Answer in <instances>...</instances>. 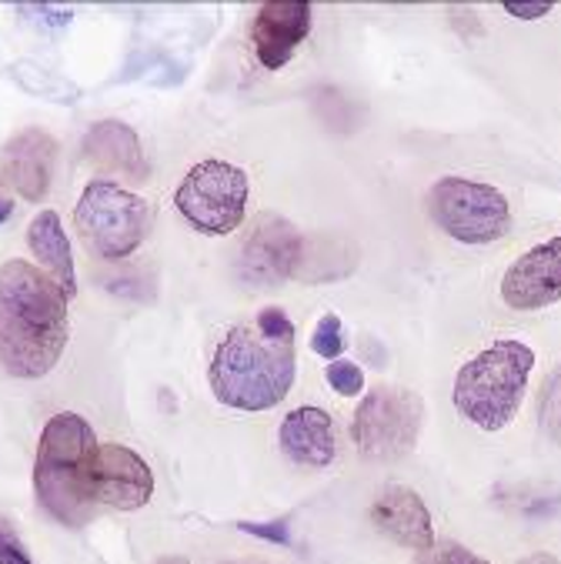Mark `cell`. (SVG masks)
<instances>
[{
    "instance_id": "obj_1",
    "label": "cell",
    "mask_w": 561,
    "mask_h": 564,
    "mask_svg": "<svg viewBox=\"0 0 561 564\" xmlns=\"http://www.w3.org/2000/svg\"><path fill=\"white\" fill-rule=\"evenodd\" d=\"M71 334L67 294L34 264H0V365L14 378H44Z\"/></svg>"
},
{
    "instance_id": "obj_2",
    "label": "cell",
    "mask_w": 561,
    "mask_h": 564,
    "mask_svg": "<svg viewBox=\"0 0 561 564\" xmlns=\"http://www.w3.org/2000/svg\"><path fill=\"white\" fill-rule=\"evenodd\" d=\"M294 384V345L271 341L258 327H235L214 351L211 391L235 411H271Z\"/></svg>"
},
{
    "instance_id": "obj_3",
    "label": "cell",
    "mask_w": 561,
    "mask_h": 564,
    "mask_svg": "<svg viewBox=\"0 0 561 564\" xmlns=\"http://www.w3.org/2000/svg\"><path fill=\"white\" fill-rule=\"evenodd\" d=\"M94 451H97V437L90 424L74 411L54 414L41 431L37 462H34V491L44 511L67 528H80L94 511V495H90Z\"/></svg>"
},
{
    "instance_id": "obj_4",
    "label": "cell",
    "mask_w": 561,
    "mask_h": 564,
    "mask_svg": "<svg viewBox=\"0 0 561 564\" xmlns=\"http://www.w3.org/2000/svg\"><path fill=\"white\" fill-rule=\"evenodd\" d=\"M535 351L521 341H495L478 351L455 378V408L482 431H501L518 414Z\"/></svg>"
},
{
    "instance_id": "obj_5",
    "label": "cell",
    "mask_w": 561,
    "mask_h": 564,
    "mask_svg": "<svg viewBox=\"0 0 561 564\" xmlns=\"http://www.w3.org/2000/svg\"><path fill=\"white\" fill-rule=\"evenodd\" d=\"M151 207L115 181H90L74 207V228L84 248L104 261L134 254L151 231Z\"/></svg>"
},
{
    "instance_id": "obj_6",
    "label": "cell",
    "mask_w": 561,
    "mask_h": 564,
    "mask_svg": "<svg viewBox=\"0 0 561 564\" xmlns=\"http://www.w3.org/2000/svg\"><path fill=\"white\" fill-rule=\"evenodd\" d=\"M428 214L438 228L462 245H492L511 228V207L492 184L468 177H441L431 184Z\"/></svg>"
},
{
    "instance_id": "obj_7",
    "label": "cell",
    "mask_w": 561,
    "mask_h": 564,
    "mask_svg": "<svg viewBox=\"0 0 561 564\" xmlns=\"http://www.w3.org/2000/svg\"><path fill=\"white\" fill-rule=\"evenodd\" d=\"M248 174L228 161H201L174 194V207L201 235L220 238L241 228L248 214Z\"/></svg>"
},
{
    "instance_id": "obj_8",
    "label": "cell",
    "mask_w": 561,
    "mask_h": 564,
    "mask_svg": "<svg viewBox=\"0 0 561 564\" xmlns=\"http://www.w3.org/2000/svg\"><path fill=\"white\" fill-rule=\"evenodd\" d=\"M424 401L408 388H375L352 421V441L371 462H398L418 444Z\"/></svg>"
},
{
    "instance_id": "obj_9",
    "label": "cell",
    "mask_w": 561,
    "mask_h": 564,
    "mask_svg": "<svg viewBox=\"0 0 561 564\" xmlns=\"http://www.w3.org/2000/svg\"><path fill=\"white\" fill-rule=\"evenodd\" d=\"M301 254H304V238L294 231V224L265 214L255 224L251 238L245 241L238 274L251 288H278L281 281L298 278Z\"/></svg>"
},
{
    "instance_id": "obj_10",
    "label": "cell",
    "mask_w": 561,
    "mask_h": 564,
    "mask_svg": "<svg viewBox=\"0 0 561 564\" xmlns=\"http://www.w3.org/2000/svg\"><path fill=\"white\" fill-rule=\"evenodd\" d=\"M90 495L94 505L134 511L151 501L154 475L138 451L125 444H97L90 462Z\"/></svg>"
},
{
    "instance_id": "obj_11",
    "label": "cell",
    "mask_w": 561,
    "mask_h": 564,
    "mask_svg": "<svg viewBox=\"0 0 561 564\" xmlns=\"http://www.w3.org/2000/svg\"><path fill=\"white\" fill-rule=\"evenodd\" d=\"M501 297L515 311H538L561 301V238L521 254L501 278Z\"/></svg>"
},
{
    "instance_id": "obj_12",
    "label": "cell",
    "mask_w": 561,
    "mask_h": 564,
    "mask_svg": "<svg viewBox=\"0 0 561 564\" xmlns=\"http://www.w3.org/2000/svg\"><path fill=\"white\" fill-rule=\"evenodd\" d=\"M311 31V4L301 0H268L258 8L255 24H251V41L255 54L268 70H281L298 44Z\"/></svg>"
},
{
    "instance_id": "obj_13",
    "label": "cell",
    "mask_w": 561,
    "mask_h": 564,
    "mask_svg": "<svg viewBox=\"0 0 561 564\" xmlns=\"http://www.w3.org/2000/svg\"><path fill=\"white\" fill-rule=\"evenodd\" d=\"M57 144L51 134L28 128L14 134L0 151V177H4L24 200H41L51 187Z\"/></svg>"
},
{
    "instance_id": "obj_14",
    "label": "cell",
    "mask_w": 561,
    "mask_h": 564,
    "mask_svg": "<svg viewBox=\"0 0 561 564\" xmlns=\"http://www.w3.org/2000/svg\"><path fill=\"white\" fill-rule=\"evenodd\" d=\"M371 524L395 544L408 547V551H428L434 544V524H431V511L421 501L418 491L404 488V485H391L385 488L375 505H371Z\"/></svg>"
},
{
    "instance_id": "obj_15",
    "label": "cell",
    "mask_w": 561,
    "mask_h": 564,
    "mask_svg": "<svg viewBox=\"0 0 561 564\" xmlns=\"http://www.w3.org/2000/svg\"><path fill=\"white\" fill-rule=\"evenodd\" d=\"M281 451L294 465L324 468L338 455V434H334V421L321 408H294L284 414L278 427Z\"/></svg>"
},
{
    "instance_id": "obj_16",
    "label": "cell",
    "mask_w": 561,
    "mask_h": 564,
    "mask_svg": "<svg viewBox=\"0 0 561 564\" xmlns=\"http://www.w3.org/2000/svg\"><path fill=\"white\" fill-rule=\"evenodd\" d=\"M84 158L104 171V174H121L131 181H148V158L138 141V134L125 121H97L80 144Z\"/></svg>"
},
{
    "instance_id": "obj_17",
    "label": "cell",
    "mask_w": 561,
    "mask_h": 564,
    "mask_svg": "<svg viewBox=\"0 0 561 564\" xmlns=\"http://www.w3.org/2000/svg\"><path fill=\"white\" fill-rule=\"evenodd\" d=\"M28 245L34 251V258L41 261L44 274L67 294V301L77 294V274H74V258H71V245L64 235V224L57 210H41L31 228H28Z\"/></svg>"
},
{
    "instance_id": "obj_18",
    "label": "cell",
    "mask_w": 561,
    "mask_h": 564,
    "mask_svg": "<svg viewBox=\"0 0 561 564\" xmlns=\"http://www.w3.org/2000/svg\"><path fill=\"white\" fill-rule=\"evenodd\" d=\"M11 77L34 97L51 100V104H77L80 100V87L74 80H67L64 74L37 64V61H14L11 64Z\"/></svg>"
},
{
    "instance_id": "obj_19",
    "label": "cell",
    "mask_w": 561,
    "mask_h": 564,
    "mask_svg": "<svg viewBox=\"0 0 561 564\" xmlns=\"http://www.w3.org/2000/svg\"><path fill=\"white\" fill-rule=\"evenodd\" d=\"M311 351L321 355L324 361H338V358H342V351H345V324H342L338 314H324V317L314 324Z\"/></svg>"
},
{
    "instance_id": "obj_20",
    "label": "cell",
    "mask_w": 561,
    "mask_h": 564,
    "mask_svg": "<svg viewBox=\"0 0 561 564\" xmlns=\"http://www.w3.org/2000/svg\"><path fill=\"white\" fill-rule=\"evenodd\" d=\"M538 417H541V431H544L554 444H561V368L544 381Z\"/></svg>"
},
{
    "instance_id": "obj_21",
    "label": "cell",
    "mask_w": 561,
    "mask_h": 564,
    "mask_svg": "<svg viewBox=\"0 0 561 564\" xmlns=\"http://www.w3.org/2000/svg\"><path fill=\"white\" fill-rule=\"evenodd\" d=\"M414 564H488V561L455 541H441V544H431L428 551H421L414 557Z\"/></svg>"
},
{
    "instance_id": "obj_22",
    "label": "cell",
    "mask_w": 561,
    "mask_h": 564,
    "mask_svg": "<svg viewBox=\"0 0 561 564\" xmlns=\"http://www.w3.org/2000/svg\"><path fill=\"white\" fill-rule=\"evenodd\" d=\"M324 378H327V384H331L334 391L345 394V398H355V394H362V388H365V375H362V368H358V365H352V361H342V358L327 365Z\"/></svg>"
},
{
    "instance_id": "obj_23",
    "label": "cell",
    "mask_w": 561,
    "mask_h": 564,
    "mask_svg": "<svg viewBox=\"0 0 561 564\" xmlns=\"http://www.w3.org/2000/svg\"><path fill=\"white\" fill-rule=\"evenodd\" d=\"M255 327H258L265 337H271V341L294 345V324H291V317H288L281 307H265V311L258 314Z\"/></svg>"
},
{
    "instance_id": "obj_24",
    "label": "cell",
    "mask_w": 561,
    "mask_h": 564,
    "mask_svg": "<svg viewBox=\"0 0 561 564\" xmlns=\"http://www.w3.org/2000/svg\"><path fill=\"white\" fill-rule=\"evenodd\" d=\"M0 564H34L21 544V538L8 528V524H0Z\"/></svg>"
},
{
    "instance_id": "obj_25",
    "label": "cell",
    "mask_w": 561,
    "mask_h": 564,
    "mask_svg": "<svg viewBox=\"0 0 561 564\" xmlns=\"http://www.w3.org/2000/svg\"><path fill=\"white\" fill-rule=\"evenodd\" d=\"M21 11H24V14H41L37 21H44V24H51V28H67L71 18H74L71 11H64V8H47V4H44V8H21Z\"/></svg>"
},
{
    "instance_id": "obj_26",
    "label": "cell",
    "mask_w": 561,
    "mask_h": 564,
    "mask_svg": "<svg viewBox=\"0 0 561 564\" xmlns=\"http://www.w3.org/2000/svg\"><path fill=\"white\" fill-rule=\"evenodd\" d=\"M505 11L518 21H538V18H548L551 14V4H505Z\"/></svg>"
},
{
    "instance_id": "obj_27",
    "label": "cell",
    "mask_w": 561,
    "mask_h": 564,
    "mask_svg": "<svg viewBox=\"0 0 561 564\" xmlns=\"http://www.w3.org/2000/svg\"><path fill=\"white\" fill-rule=\"evenodd\" d=\"M245 531H251V534H261V538H271V541H278V544H284L288 541V528H284V521H268V524H241Z\"/></svg>"
},
{
    "instance_id": "obj_28",
    "label": "cell",
    "mask_w": 561,
    "mask_h": 564,
    "mask_svg": "<svg viewBox=\"0 0 561 564\" xmlns=\"http://www.w3.org/2000/svg\"><path fill=\"white\" fill-rule=\"evenodd\" d=\"M521 564H558L551 554H531V557H525Z\"/></svg>"
},
{
    "instance_id": "obj_29",
    "label": "cell",
    "mask_w": 561,
    "mask_h": 564,
    "mask_svg": "<svg viewBox=\"0 0 561 564\" xmlns=\"http://www.w3.org/2000/svg\"><path fill=\"white\" fill-rule=\"evenodd\" d=\"M154 564H191V561L181 557V554H171V557H161V561H154Z\"/></svg>"
},
{
    "instance_id": "obj_30",
    "label": "cell",
    "mask_w": 561,
    "mask_h": 564,
    "mask_svg": "<svg viewBox=\"0 0 561 564\" xmlns=\"http://www.w3.org/2000/svg\"><path fill=\"white\" fill-rule=\"evenodd\" d=\"M11 217V204L8 200H0V224H4Z\"/></svg>"
},
{
    "instance_id": "obj_31",
    "label": "cell",
    "mask_w": 561,
    "mask_h": 564,
    "mask_svg": "<svg viewBox=\"0 0 561 564\" xmlns=\"http://www.w3.org/2000/svg\"><path fill=\"white\" fill-rule=\"evenodd\" d=\"M228 564H265V561H228Z\"/></svg>"
}]
</instances>
